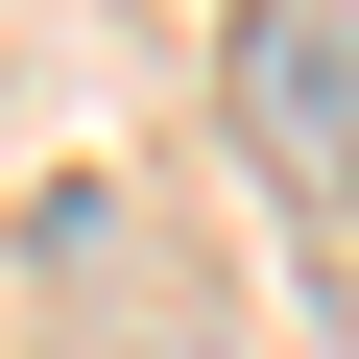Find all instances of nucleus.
Here are the masks:
<instances>
[{"label":"nucleus","mask_w":359,"mask_h":359,"mask_svg":"<svg viewBox=\"0 0 359 359\" xmlns=\"http://www.w3.org/2000/svg\"><path fill=\"white\" fill-rule=\"evenodd\" d=\"M48 359H240V311L168 287V264H72V335H48Z\"/></svg>","instance_id":"nucleus-2"},{"label":"nucleus","mask_w":359,"mask_h":359,"mask_svg":"<svg viewBox=\"0 0 359 359\" xmlns=\"http://www.w3.org/2000/svg\"><path fill=\"white\" fill-rule=\"evenodd\" d=\"M240 120L311 216H359V0H240Z\"/></svg>","instance_id":"nucleus-1"}]
</instances>
